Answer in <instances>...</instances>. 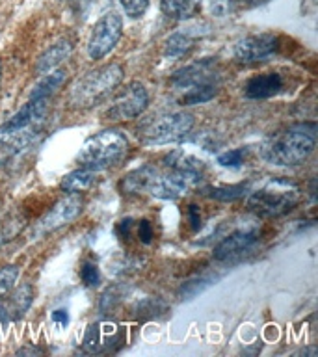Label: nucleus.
<instances>
[{"label":"nucleus","mask_w":318,"mask_h":357,"mask_svg":"<svg viewBox=\"0 0 318 357\" xmlns=\"http://www.w3.org/2000/svg\"><path fill=\"white\" fill-rule=\"evenodd\" d=\"M248 2H253V4H261V2H268V0H248Z\"/></svg>","instance_id":"nucleus-31"},{"label":"nucleus","mask_w":318,"mask_h":357,"mask_svg":"<svg viewBox=\"0 0 318 357\" xmlns=\"http://www.w3.org/2000/svg\"><path fill=\"white\" fill-rule=\"evenodd\" d=\"M123 80V69L117 63H106L97 67L93 71L86 73L82 78H78L77 84L71 89L73 106L77 108H91L108 99Z\"/></svg>","instance_id":"nucleus-4"},{"label":"nucleus","mask_w":318,"mask_h":357,"mask_svg":"<svg viewBox=\"0 0 318 357\" xmlns=\"http://www.w3.org/2000/svg\"><path fill=\"white\" fill-rule=\"evenodd\" d=\"M80 278H82L86 287H97V284L100 283V272L99 268H97V264H93V262H86L82 266V270H80Z\"/></svg>","instance_id":"nucleus-25"},{"label":"nucleus","mask_w":318,"mask_h":357,"mask_svg":"<svg viewBox=\"0 0 318 357\" xmlns=\"http://www.w3.org/2000/svg\"><path fill=\"white\" fill-rule=\"evenodd\" d=\"M194 127V116L188 112H169L151 117L139 128L142 142L147 145H167L183 139Z\"/></svg>","instance_id":"nucleus-6"},{"label":"nucleus","mask_w":318,"mask_h":357,"mask_svg":"<svg viewBox=\"0 0 318 357\" xmlns=\"http://www.w3.org/2000/svg\"><path fill=\"white\" fill-rule=\"evenodd\" d=\"M149 105V93L142 82H128L117 89L106 106L105 117L110 121H127L142 116Z\"/></svg>","instance_id":"nucleus-7"},{"label":"nucleus","mask_w":318,"mask_h":357,"mask_svg":"<svg viewBox=\"0 0 318 357\" xmlns=\"http://www.w3.org/2000/svg\"><path fill=\"white\" fill-rule=\"evenodd\" d=\"M279 49V38L270 32L251 33L234 45V60L240 63H257L275 54Z\"/></svg>","instance_id":"nucleus-10"},{"label":"nucleus","mask_w":318,"mask_h":357,"mask_svg":"<svg viewBox=\"0 0 318 357\" xmlns=\"http://www.w3.org/2000/svg\"><path fill=\"white\" fill-rule=\"evenodd\" d=\"M130 227H132V220H130V218H127V220L119 222V225H117V233H119V236H121V238H128V234H130Z\"/></svg>","instance_id":"nucleus-29"},{"label":"nucleus","mask_w":318,"mask_h":357,"mask_svg":"<svg viewBox=\"0 0 318 357\" xmlns=\"http://www.w3.org/2000/svg\"><path fill=\"white\" fill-rule=\"evenodd\" d=\"M317 147V123H298L272 134L262 144V158L273 166H298Z\"/></svg>","instance_id":"nucleus-1"},{"label":"nucleus","mask_w":318,"mask_h":357,"mask_svg":"<svg viewBox=\"0 0 318 357\" xmlns=\"http://www.w3.org/2000/svg\"><path fill=\"white\" fill-rule=\"evenodd\" d=\"M2 326H4V320H2V317H0V328H2Z\"/></svg>","instance_id":"nucleus-34"},{"label":"nucleus","mask_w":318,"mask_h":357,"mask_svg":"<svg viewBox=\"0 0 318 357\" xmlns=\"http://www.w3.org/2000/svg\"><path fill=\"white\" fill-rule=\"evenodd\" d=\"M155 233H153V225H151L149 220H142L138 223V238L142 244H151V240H153Z\"/></svg>","instance_id":"nucleus-27"},{"label":"nucleus","mask_w":318,"mask_h":357,"mask_svg":"<svg viewBox=\"0 0 318 357\" xmlns=\"http://www.w3.org/2000/svg\"><path fill=\"white\" fill-rule=\"evenodd\" d=\"M128 139L121 130L106 128L100 132L89 136L80 147L77 160L82 167H89L100 172L105 167L114 166L123 156L127 155Z\"/></svg>","instance_id":"nucleus-5"},{"label":"nucleus","mask_w":318,"mask_h":357,"mask_svg":"<svg viewBox=\"0 0 318 357\" xmlns=\"http://www.w3.org/2000/svg\"><path fill=\"white\" fill-rule=\"evenodd\" d=\"M195 36L190 30H181V32L172 33L164 41V56L166 58H183L194 49Z\"/></svg>","instance_id":"nucleus-20"},{"label":"nucleus","mask_w":318,"mask_h":357,"mask_svg":"<svg viewBox=\"0 0 318 357\" xmlns=\"http://www.w3.org/2000/svg\"><path fill=\"white\" fill-rule=\"evenodd\" d=\"M4 160H6L4 155H2V153H0V166H2V164H4Z\"/></svg>","instance_id":"nucleus-32"},{"label":"nucleus","mask_w":318,"mask_h":357,"mask_svg":"<svg viewBox=\"0 0 318 357\" xmlns=\"http://www.w3.org/2000/svg\"><path fill=\"white\" fill-rule=\"evenodd\" d=\"M158 167L153 164H145L142 167H136L130 173H127L121 181V190L125 194H144L149 192V186L156 175Z\"/></svg>","instance_id":"nucleus-16"},{"label":"nucleus","mask_w":318,"mask_h":357,"mask_svg":"<svg viewBox=\"0 0 318 357\" xmlns=\"http://www.w3.org/2000/svg\"><path fill=\"white\" fill-rule=\"evenodd\" d=\"M259 240V227L257 225H242V227L233 229L231 233L222 236L214 248V259L216 261H227L233 257L240 255L242 251L250 250L251 245Z\"/></svg>","instance_id":"nucleus-11"},{"label":"nucleus","mask_w":318,"mask_h":357,"mask_svg":"<svg viewBox=\"0 0 318 357\" xmlns=\"http://www.w3.org/2000/svg\"><path fill=\"white\" fill-rule=\"evenodd\" d=\"M0 82H2V61H0Z\"/></svg>","instance_id":"nucleus-33"},{"label":"nucleus","mask_w":318,"mask_h":357,"mask_svg":"<svg viewBox=\"0 0 318 357\" xmlns=\"http://www.w3.org/2000/svg\"><path fill=\"white\" fill-rule=\"evenodd\" d=\"M17 278H19V266L17 264H8V266L0 268V301L13 290Z\"/></svg>","instance_id":"nucleus-22"},{"label":"nucleus","mask_w":318,"mask_h":357,"mask_svg":"<svg viewBox=\"0 0 318 357\" xmlns=\"http://www.w3.org/2000/svg\"><path fill=\"white\" fill-rule=\"evenodd\" d=\"M52 322L60 324V326L66 328L67 324H69V314H67V311H63V309H58V311L52 312Z\"/></svg>","instance_id":"nucleus-30"},{"label":"nucleus","mask_w":318,"mask_h":357,"mask_svg":"<svg viewBox=\"0 0 318 357\" xmlns=\"http://www.w3.org/2000/svg\"><path fill=\"white\" fill-rule=\"evenodd\" d=\"M73 52L71 41L67 39H61V41H56L54 45H50L49 49L45 50L43 54L38 58V63H36V75L43 77L47 73L58 69L61 61H66Z\"/></svg>","instance_id":"nucleus-15"},{"label":"nucleus","mask_w":318,"mask_h":357,"mask_svg":"<svg viewBox=\"0 0 318 357\" xmlns=\"http://www.w3.org/2000/svg\"><path fill=\"white\" fill-rule=\"evenodd\" d=\"M119 340H121V328L116 322H108V320L95 322L84 335V350L88 354L108 351Z\"/></svg>","instance_id":"nucleus-12"},{"label":"nucleus","mask_w":318,"mask_h":357,"mask_svg":"<svg viewBox=\"0 0 318 357\" xmlns=\"http://www.w3.org/2000/svg\"><path fill=\"white\" fill-rule=\"evenodd\" d=\"M248 208L261 218H279L300 201V186L289 178L273 177L248 192Z\"/></svg>","instance_id":"nucleus-3"},{"label":"nucleus","mask_w":318,"mask_h":357,"mask_svg":"<svg viewBox=\"0 0 318 357\" xmlns=\"http://www.w3.org/2000/svg\"><path fill=\"white\" fill-rule=\"evenodd\" d=\"M33 301V289L32 284H21V287H13L10 294L6 296L4 300L0 301V317L4 324H10L13 320H19L21 317L26 314Z\"/></svg>","instance_id":"nucleus-13"},{"label":"nucleus","mask_w":318,"mask_h":357,"mask_svg":"<svg viewBox=\"0 0 318 357\" xmlns=\"http://www.w3.org/2000/svg\"><path fill=\"white\" fill-rule=\"evenodd\" d=\"M123 36V19L116 11L105 13L95 22L93 30L88 39V56L91 60L105 58L110 50H114Z\"/></svg>","instance_id":"nucleus-8"},{"label":"nucleus","mask_w":318,"mask_h":357,"mask_svg":"<svg viewBox=\"0 0 318 357\" xmlns=\"http://www.w3.org/2000/svg\"><path fill=\"white\" fill-rule=\"evenodd\" d=\"M82 206L84 201L78 194H69L66 197H61L39 222H36L30 238L38 240L41 236H45V234L52 233L56 229L67 225V223L73 222L82 212Z\"/></svg>","instance_id":"nucleus-9"},{"label":"nucleus","mask_w":318,"mask_h":357,"mask_svg":"<svg viewBox=\"0 0 318 357\" xmlns=\"http://www.w3.org/2000/svg\"><path fill=\"white\" fill-rule=\"evenodd\" d=\"M222 82V71L212 58L195 61L179 69L169 78V86L183 106L203 105L214 99Z\"/></svg>","instance_id":"nucleus-2"},{"label":"nucleus","mask_w":318,"mask_h":357,"mask_svg":"<svg viewBox=\"0 0 318 357\" xmlns=\"http://www.w3.org/2000/svg\"><path fill=\"white\" fill-rule=\"evenodd\" d=\"M67 80V71L66 69H54V71L47 73L43 77L39 78V82L36 84L28 95V99L33 100H50V97L58 91V89L66 84Z\"/></svg>","instance_id":"nucleus-17"},{"label":"nucleus","mask_w":318,"mask_h":357,"mask_svg":"<svg viewBox=\"0 0 318 357\" xmlns=\"http://www.w3.org/2000/svg\"><path fill=\"white\" fill-rule=\"evenodd\" d=\"M285 80L279 73H262L251 77L244 86V95L248 99H270L283 91Z\"/></svg>","instance_id":"nucleus-14"},{"label":"nucleus","mask_w":318,"mask_h":357,"mask_svg":"<svg viewBox=\"0 0 318 357\" xmlns=\"http://www.w3.org/2000/svg\"><path fill=\"white\" fill-rule=\"evenodd\" d=\"M201 2L203 0H160V10L167 19L184 21L199 11Z\"/></svg>","instance_id":"nucleus-19"},{"label":"nucleus","mask_w":318,"mask_h":357,"mask_svg":"<svg viewBox=\"0 0 318 357\" xmlns=\"http://www.w3.org/2000/svg\"><path fill=\"white\" fill-rule=\"evenodd\" d=\"M245 155H248V149H244V147L229 149L218 156V164L223 167H231V169H238V167L244 166Z\"/></svg>","instance_id":"nucleus-23"},{"label":"nucleus","mask_w":318,"mask_h":357,"mask_svg":"<svg viewBox=\"0 0 318 357\" xmlns=\"http://www.w3.org/2000/svg\"><path fill=\"white\" fill-rule=\"evenodd\" d=\"M97 173L95 169H89V167H78L75 172L67 173L63 181H61V190L67 192V194H82L88 188H91L97 178Z\"/></svg>","instance_id":"nucleus-18"},{"label":"nucleus","mask_w":318,"mask_h":357,"mask_svg":"<svg viewBox=\"0 0 318 357\" xmlns=\"http://www.w3.org/2000/svg\"><path fill=\"white\" fill-rule=\"evenodd\" d=\"M234 10L233 0H212L211 2V11L216 17H225Z\"/></svg>","instance_id":"nucleus-26"},{"label":"nucleus","mask_w":318,"mask_h":357,"mask_svg":"<svg viewBox=\"0 0 318 357\" xmlns=\"http://www.w3.org/2000/svg\"><path fill=\"white\" fill-rule=\"evenodd\" d=\"M188 222H190V227L194 229V231H197V229L201 227V212L197 205L188 206Z\"/></svg>","instance_id":"nucleus-28"},{"label":"nucleus","mask_w":318,"mask_h":357,"mask_svg":"<svg viewBox=\"0 0 318 357\" xmlns=\"http://www.w3.org/2000/svg\"><path fill=\"white\" fill-rule=\"evenodd\" d=\"M119 4H121L125 15L130 19H138L149 8V0H119Z\"/></svg>","instance_id":"nucleus-24"},{"label":"nucleus","mask_w":318,"mask_h":357,"mask_svg":"<svg viewBox=\"0 0 318 357\" xmlns=\"http://www.w3.org/2000/svg\"><path fill=\"white\" fill-rule=\"evenodd\" d=\"M206 197H211V199L216 201H236L240 197H244L248 192H250V184L248 183H240V184H216V186H205V188L201 190Z\"/></svg>","instance_id":"nucleus-21"}]
</instances>
